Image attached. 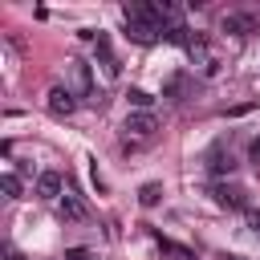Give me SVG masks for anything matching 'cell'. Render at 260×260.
I'll list each match as a JSON object with an SVG mask.
<instances>
[{
	"label": "cell",
	"mask_w": 260,
	"mask_h": 260,
	"mask_svg": "<svg viewBox=\"0 0 260 260\" xmlns=\"http://www.w3.org/2000/svg\"><path fill=\"white\" fill-rule=\"evenodd\" d=\"M65 260H98L89 248H65Z\"/></svg>",
	"instance_id": "16"
},
{
	"label": "cell",
	"mask_w": 260,
	"mask_h": 260,
	"mask_svg": "<svg viewBox=\"0 0 260 260\" xmlns=\"http://www.w3.org/2000/svg\"><path fill=\"white\" fill-rule=\"evenodd\" d=\"M158 199H162V183H142V187H138V203H142V207H154Z\"/></svg>",
	"instance_id": "11"
},
{
	"label": "cell",
	"mask_w": 260,
	"mask_h": 260,
	"mask_svg": "<svg viewBox=\"0 0 260 260\" xmlns=\"http://www.w3.org/2000/svg\"><path fill=\"white\" fill-rule=\"evenodd\" d=\"M93 45H98V57H102V65H106V73L114 77V73H118V57L110 53V37H106V32H98V41H93Z\"/></svg>",
	"instance_id": "10"
},
{
	"label": "cell",
	"mask_w": 260,
	"mask_h": 260,
	"mask_svg": "<svg viewBox=\"0 0 260 260\" xmlns=\"http://www.w3.org/2000/svg\"><path fill=\"white\" fill-rule=\"evenodd\" d=\"M187 89V77L183 73H175V77H167V85H162V98H171V102H179V93Z\"/></svg>",
	"instance_id": "13"
},
{
	"label": "cell",
	"mask_w": 260,
	"mask_h": 260,
	"mask_svg": "<svg viewBox=\"0 0 260 260\" xmlns=\"http://www.w3.org/2000/svg\"><path fill=\"white\" fill-rule=\"evenodd\" d=\"M158 240V248L162 252H171V256H179V260H195V252L191 248H183V244H175V240H167V236H154Z\"/></svg>",
	"instance_id": "12"
},
{
	"label": "cell",
	"mask_w": 260,
	"mask_h": 260,
	"mask_svg": "<svg viewBox=\"0 0 260 260\" xmlns=\"http://www.w3.org/2000/svg\"><path fill=\"white\" fill-rule=\"evenodd\" d=\"M228 260H236V256H228Z\"/></svg>",
	"instance_id": "20"
},
{
	"label": "cell",
	"mask_w": 260,
	"mask_h": 260,
	"mask_svg": "<svg viewBox=\"0 0 260 260\" xmlns=\"http://www.w3.org/2000/svg\"><path fill=\"white\" fill-rule=\"evenodd\" d=\"M0 191L8 195V199H20V179L8 171V175H0Z\"/></svg>",
	"instance_id": "14"
},
{
	"label": "cell",
	"mask_w": 260,
	"mask_h": 260,
	"mask_svg": "<svg viewBox=\"0 0 260 260\" xmlns=\"http://www.w3.org/2000/svg\"><path fill=\"white\" fill-rule=\"evenodd\" d=\"M154 130H158V122H154L150 110H134V114H126V134H134V138H150Z\"/></svg>",
	"instance_id": "3"
},
{
	"label": "cell",
	"mask_w": 260,
	"mask_h": 260,
	"mask_svg": "<svg viewBox=\"0 0 260 260\" xmlns=\"http://www.w3.org/2000/svg\"><path fill=\"white\" fill-rule=\"evenodd\" d=\"M37 195L41 199H61V175L57 171H41L37 175Z\"/></svg>",
	"instance_id": "7"
},
{
	"label": "cell",
	"mask_w": 260,
	"mask_h": 260,
	"mask_svg": "<svg viewBox=\"0 0 260 260\" xmlns=\"http://www.w3.org/2000/svg\"><path fill=\"white\" fill-rule=\"evenodd\" d=\"M61 219H69V223H81V219H89V207H85L77 195H61Z\"/></svg>",
	"instance_id": "8"
},
{
	"label": "cell",
	"mask_w": 260,
	"mask_h": 260,
	"mask_svg": "<svg viewBox=\"0 0 260 260\" xmlns=\"http://www.w3.org/2000/svg\"><path fill=\"white\" fill-rule=\"evenodd\" d=\"M248 158H252V162H256V167H260V138H256V142H252V146H248Z\"/></svg>",
	"instance_id": "19"
},
{
	"label": "cell",
	"mask_w": 260,
	"mask_h": 260,
	"mask_svg": "<svg viewBox=\"0 0 260 260\" xmlns=\"http://www.w3.org/2000/svg\"><path fill=\"white\" fill-rule=\"evenodd\" d=\"M219 28H223V32H232V37H248V32L256 28V20H252L248 12H228V16L219 20Z\"/></svg>",
	"instance_id": "5"
},
{
	"label": "cell",
	"mask_w": 260,
	"mask_h": 260,
	"mask_svg": "<svg viewBox=\"0 0 260 260\" xmlns=\"http://www.w3.org/2000/svg\"><path fill=\"white\" fill-rule=\"evenodd\" d=\"M207 171H211V175H232L236 162H232V154H228L223 146H215V150H207Z\"/></svg>",
	"instance_id": "9"
},
{
	"label": "cell",
	"mask_w": 260,
	"mask_h": 260,
	"mask_svg": "<svg viewBox=\"0 0 260 260\" xmlns=\"http://www.w3.org/2000/svg\"><path fill=\"white\" fill-rule=\"evenodd\" d=\"M4 260H24V256H20V248H12V244H4Z\"/></svg>",
	"instance_id": "18"
},
{
	"label": "cell",
	"mask_w": 260,
	"mask_h": 260,
	"mask_svg": "<svg viewBox=\"0 0 260 260\" xmlns=\"http://www.w3.org/2000/svg\"><path fill=\"white\" fill-rule=\"evenodd\" d=\"M77 110V98H73V89L69 85H53L49 89V114H57V118H69Z\"/></svg>",
	"instance_id": "2"
},
{
	"label": "cell",
	"mask_w": 260,
	"mask_h": 260,
	"mask_svg": "<svg viewBox=\"0 0 260 260\" xmlns=\"http://www.w3.org/2000/svg\"><path fill=\"white\" fill-rule=\"evenodd\" d=\"M158 32H162V28H154V24H146V20H126V37H130L134 45H154Z\"/></svg>",
	"instance_id": "6"
},
{
	"label": "cell",
	"mask_w": 260,
	"mask_h": 260,
	"mask_svg": "<svg viewBox=\"0 0 260 260\" xmlns=\"http://www.w3.org/2000/svg\"><path fill=\"white\" fill-rule=\"evenodd\" d=\"M126 98H130V106H134V110H150V106H154V98H150L146 89H130Z\"/></svg>",
	"instance_id": "15"
},
{
	"label": "cell",
	"mask_w": 260,
	"mask_h": 260,
	"mask_svg": "<svg viewBox=\"0 0 260 260\" xmlns=\"http://www.w3.org/2000/svg\"><path fill=\"white\" fill-rule=\"evenodd\" d=\"M244 215H248V228H252V232H260V211H256V207H248Z\"/></svg>",
	"instance_id": "17"
},
{
	"label": "cell",
	"mask_w": 260,
	"mask_h": 260,
	"mask_svg": "<svg viewBox=\"0 0 260 260\" xmlns=\"http://www.w3.org/2000/svg\"><path fill=\"white\" fill-rule=\"evenodd\" d=\"M211 195H215V203H219V207H232V211H248V199H244V191H240V187L215 183V187H211Z\"/></svg>",
	"instance_id": "4"
},
{
	"label": "cell",
	"mask_w": 260,
	"mask_h": 260,
	"mask_svg": "<svg viewBox=\"0 0 260 260\" xmlns=\"http://www.w3.org/2000/svg\"><path fill=\"white\" fill-rule=\"evenodd\" d=\"M69 89H73V98H93V77H89V65L85 61H69ZM98 102V98H93Z\"/></svg>",
	"instance_id": "1"
}]
</instances>
